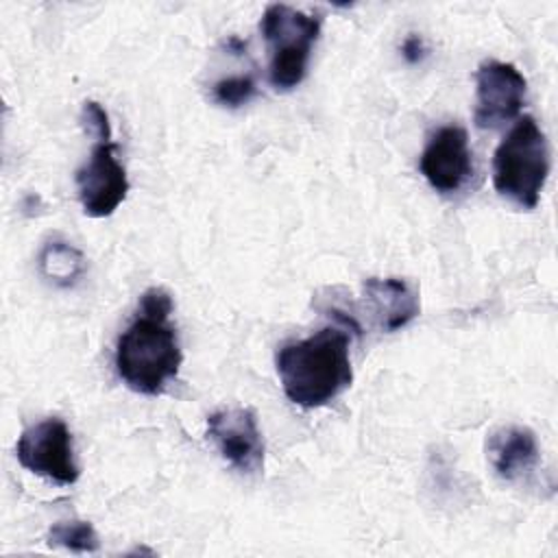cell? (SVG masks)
Segmentation results:
<instances>
[{"label":"cell","instance_id":"cell-1","mask_svg":"<svg viewBox=\"0 0 558 558\" xmlns=\"http://www.w3.org/2000/svg\"><path fill=\"white\" fill-rule=\"evenodd\" d=\"M170 314V294L163 288H148L116 342V373L137 395L157 397L179 375L183 351Z\"/></svg>","mask_w":558,"mask_h":558},{"label":"cell","instance_id":"cell-2","mask_svg":"<svg viewBox=\"0 0 558 558\" xmlns=\"http://www.w3.org/2000/svg\"><path fill=\"white\" fill-rule=\"evenodd\" d=\"M347 325H327L307 338L286 342L275 357L286 397L305 410L323 408L353 381Z\"/></svg>","mask_w":558,"mask_h":558},{"label":"cell","instance_id":"cell-3","mask_svg":"<svg viewBox=\"0 0 558 558\" xmlns=\"http://www.w3.org/2000/svg\"><path fill=\"white\" fill-rule=\"evenodd\" d=\"M551 168L549 144L532 116L514 122L493 155V185L510 203L534 209Z\"/></svg>","mask_w":558,"mask_h":558},{"label":"cell","instance_id":"cell-4","mask_svg":"<svg viewBox=\"0 0 558 558\" xmlns=\"http://www.w3.org/2000/svg\"><path fill=\"white\" fill-rule=\"evenodd\" d=\"M320 26L318 15L290 4H268L264 9L259 31L268 44V81L275 89L290 92L303 83Z\"/></svg>","mask_w":558,"mask_h":558},{"label":"cell","instance_id":"cell-5","mask_svg":"<svg viewBox=\"0 0 558 558\" xmlns=\"http://www.w3.org/2000/svg\"><path fill=\"white\" fill-rule=\"evenodd\" d=\"M15 456L26 471L61 486L74 484L81 475L70 427L57 416L26 427L17 438Z\"/></svg>","mask_w":558,"mask_h":558},{"label":"cell","instance_id":"cell-6","mask_svg":"<svg viewBox=\"0 0 558 558\" xmlns=\"http://www.w3.org/2000/svg\"><path fill=\"white\" fill-rule=\"evenodd\" d=\"M78 201L87 216H111L129 194V177L118 159V146L113 140H98L87 161L74 174Z\"/></svg>","mask_w":558,"mask_h":558},{"label":"cell","instance_id":"cell-7","mask_svg":"<svg viewBox=\"0 0 558 558\" xmlns=\"http://www.w3.org/2000/svg\"><path fill=\"white\" fill-rule=\"evenodd\" d=\"M207 436L235 471L255 475L264 469V438L251 408L229 405L207 416Z\"/></svg>","mask_w":558,"mask_h":558},{"label":"cell","instance_id":"cell-8","mask_svg":"<svg viewBox=\"0 0 558 558\" xmlns=\"http://www.w3.org/2000/svg\"><path fill=\"white\" fill-rule=\"evenodd\" d=\"M527 81L517 65L486 59L475 72V113L480 129H497L512 120L525 100Z\"/></svg>","mask_w":558,"mask_h":558},{"label":"cell","instance_id":"cell-9","mask_svg":"<svg viewBox=\"0 0 558 558\" xmlns=\"http://www.w3.org/2000/svg\"><path fill=\"white\" fill-rule=\"evenodd\" d=\"M418 168L432 190L440 194L462 190L473 174V155L466 131L458 124H447L432 133L421 153Z\"/></svg>","mask_w":558,"mask_h":558},{"label":"cell","instance_id":"cell-10","mask_svg":"<svg viewBox=\"0 0 558 558\" xmlns=\"http://www.w3.org/2000/svg\"><path fill=\"white\" fill-rule=\"evenodd\" d=\"M366 307L384 331H399L410 325L418 312L421 301L416 290L399 277H371L364 281Z\"/></svg>","mask_w":558,"mask_h":558},{"label":"cell","instance_id":"cell-11","mask_svg":"<svg viewBox=\"0 0 558 558\" xmlns=\"http://www.w3.org/2000/svg\"><path fill=\"white\" fill-rule=\"evenodd\" d=\"M486 456L493 471L501 480L514 482L534 471V466L538 464L541 451H538L536 436L530 427L504 425L488 434Z\"/></svg>","mask_w":558,"mask_h":558},{"label":"cell","instance_id":"cell-12","mask_svg":"<svg viewBox=\"0 0 558 558\" xmlns=\"http://www.w3.org/2000/svg\"><path fill=\"white\" fill-rule=\"evenodd\" d=\"M37 262H39L41 277L57 288L76 286L87 270L85 255L70 242L57 240V238L48 240L41 246Z\"/></svg>","mask_w":558,"mask_h":558},{"label":"cell","instance_id":"cell-13","mask_svg":"<svg viewBox=\"0 0 558 558\" xmlns=\"http://www.w3.org/2000/svg\"><path fill=\"white\" fill-rule=\"evenodd\" d=\"M48 545L63 547L74 554H94L100 549L98 534L89 521H59L48 530Z\"/></svg>","mask_w":558,"mask_h":558},{"label":"cell","instance_id":"cell-14","mask_svg":"<svg viewBox=\"0 0 558 558\" xmlns=\"http://www.w3.org/2000/svg\"><path fill=\"white\" fill-rule=\"evenodd\" d=\"M214 100L222 107H242L246 102H251L257 94V83L251 74H235V76H227L214 83L211 87Z\"/></svg>","mask_w":558,"mask_h":558},{"label":"cell","instance_id":"cell-15","mask_svg":"<svg viewBox=\"0 0 558 558\" xmlns=\"http://www.w3.org/2000/svg\"><path fill=\"white\" fill-rule=\"evenodd\" d=\"M81 124L94 137V142L111 140L109 113L105 111V107L100 102H96V100H85L83 102V107H81Z\"/></svg>","mask_w":558,"mask_h":558},{"label":"cell","instance_id":"cell-16","mask_svg":"<svg viewBox=\"0 0 558 558\" xmlns=\"http://www.w3.org/2000/svg\"><path fill=\"white\" fill-rule=\"evenodd\" d=\"M401 50H403L405 61H410V63L421 61V59H423V54H425V46H423V39H421L418 35H410V37H405V41H403Z\"/></svg>","mask_w":558,"mask_h":558}]
</instances>
